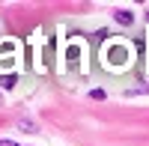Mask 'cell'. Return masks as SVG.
<instances>
[{
	"mask_svg": "<svg viewBox=\"0 0 149 146\" xmlns=\"http://www.w3.org/2000/svg\"><path fill=\"white\" fill-rule=\"evenodd\" d=\"M113 18H116V24H122V27H128V24L134 21V15H131L128 9H116V12H113Z\"/></svg>",
	"mask_w": 149,
	"mask_h": 146,
	"instance_id": "1",
	"label": "cell"
},
{
	"mask_svg": "<svg viewBox=\"0 0 149 146\" xmlns=\"http://www.w3.org/2000/svg\"><path fill=\"white\" fill-rule=\"evenodd\" d=\"M0 102H3V92H0Z\"/></svg>",
	"mask_w": 149,
	"mask_h": 146,
	"instance_id": "4",
	"label": "cell"
},
{
	"mask_svg": "<svg viewBox=\"0 0 149 146\" xmlns=\"http://www.w3.org/2000/svg\"><path fill=\"white\" fill-rule=\"evenodd\" d=\"M146 21H149V12H146Z\"/></svg>",
	"mask_w": 149,
	"mask_h": 146,
	"instance_id": "5",
	"label": "cell"
},
{
	"mask_svg": "<svg viewBox=\"0 0 149 146\" xmlns=\"http://www.w3.org/2000/svg\"><path fill=\"white\" fill-rule=\"evenodd\" d=\"M0 146H15V143H12V140H0Z\"/></svg>",
	"mask_w": 149,
	"mask_h": 146,
	"instance_id": "3",
	"label": "cell"
},
{
	"mask_svg": "<svg viewBox=\"0 0 149 146\" xmlns=\"http://www.w3.org/2000/svg\"><path fill=\"white\" fill-rule=\"evenodd\" d=\"M3 87H6V90L15 87V75H6V78H3Z\"/></svg>",
	"mask_w": 149,
	"mask_h": 146,
	"instance_id": "2",
	"label": "cell"
}]
</instances>
